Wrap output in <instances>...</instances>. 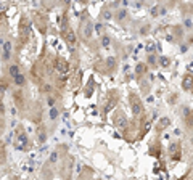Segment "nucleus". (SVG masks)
Masks as SVG:
<instances>
[{"instance_id": "f257e3e1", "label": "nucleus", "mask_w": 193, "mask_h": 180, "mask_svg": "<svg viewBox=\"0 0 193 180\" xmlns=\"http://www.w3.org/2000/svg\"><path fill=\"white\" fill-rule=\"evenodd\" d=\"M77 34H79V37H81L86 43H90V42H92V37H93V21L90 19V16H89L87 13L81 18Z\"/></svg>"}, {"instance_id": "f03ea898", "label": "nucleus", "mask_w": 193, "mask_h": 180, "mask_svg": "<svg viewBox=\"0 0 193 180\" xmlns=\"http://www.w3.org/2000/svg\"><path fill=\"white\" fill-rule=\"evenodd\" d=\"M15 143H16V148L19 151H27V150H31V146H32L29 135H27V132L24 130L23 126H18L15 130Z\"/></svg>"}, {"instance_id": "7ed1b4c3", "label": "nucleus", "mask_w": 193, "mask_h": 180, "mask_svg": "<svg viewBox=\"0 0 193 180\" xmlns=\"http://www.w3.org/2000/svg\"><path fill=\"white\" fill-rule=\"evenodd\" d=\"M129 103H130V109H132V112H134V117L135 119H140V117L145 114V106H143V103H142L139 93L130 92L129 93Z\"/></svg>"}, {"instance_id": "20e7f679", "label": "nucleus", "mask_w": 193, "mask_h": 180, "mask_svg": "<svg viewBox=\"0 0 193 180\" xmlns=\"http://www.w3.org/2000/svg\"><path fill=\"white\" fill-rule=\"evenodd\" d=\"M95 68L98 69L100 72H105V74H113L118 68V60L114 56H110V58H105L101 63L95 64Z\"/></svg>"}, {"instance_id": "39448f33", "label": "nucleus", "mask_w": 193, "mask_h": 180, "mask_svg": "<svg viewBox=\"0 0 193 180\" xmlns=\"http://www.w3.org/2000/svg\"><path fill=\"white\" fill-rule=\"evenodd\" d=\"M13 101L19 108V111H23V112H26L27 108H29V101H27V97H26V93L23 92V90H18V88L15 90L13 92Z\"/></svg>"}, {"instance_id": "423d86ee", "label": "nucleus", "mask_w": 193, "mask_h": 180, "mask_svg": "<svg viewBox=\"0 0 193 180\" xmlns=\"http://www.w3.org/2000/svg\"><path fill=\"white\" fill-rule=\"evenodd\" d=\"M113 124L119 129V130H126L127 126H129V119L126 116V112L122 109H116L113 112Z\"/></svg>"}, {"instance_id": "0eeeda50", "label": "nucleus", "mask_w": 193, "mask_h": 180, "mask_svg": "<svg viewBox=\"0 0 193 180\" xmlns=\"http://www.w3.org/2000/svg\"><path fill=\"white\" fill-rule=\"evenodd\" d=\"M61 36H63V39L66 40V43L69 45V48H74L76 43H77V36L76 32L71 29V27L66 26V22L63 24V27H61Z\"/></svg>"}, {"instance_id": "6e6552de", "label": "nucleus", "mask_w": 193, "mask_h": 180, "mask_svg": "<svg viewBox=\"0 0 193 180\" xmlns=\"http://www.w3.org/2000/svg\"><path fill=\"white\" fill-rule=\"evenodd\" d=\"M11 58H13V43L8 39H5L2 43V60L5 63H10Z\"/></svg>"}, {"instance_id": "1a4fd4ad", "label": "nucleus", "mask_w": 193, "mask_h": 180, "mask_svg": "<svg viewBox=\"0 0 193 180\" xmlns=\"http://www.w3.org/2000/svg\"><path fill=\"white\" fill-rule=\"evenodd\" d=\"M129 11L126 8H122V7H119L114 13H113V19H114L116 22H119V24H124V22H127L129 21Z\"/></svg>"}, {"instance_id": "9d476101", "label": "nucleus", "mask_w": 193, "mask_h": 180, "mask_svg": "<svg viewBox=\"0 0 193 180\" xmlns=\"http://www.w3.org/2000/svg\"><path fill=\"white\" fill-rule=\"evenodd\" d=\"M34 24L39 27L40 32H45L47 31V16L42 15V13H36L34 15Z\"/></svg>"}, {"instance_id": "9b49d317", "label": "nucleus", "mask_w": 193, "mask_h": 180, "mask_svg": "<svg viewBox=\"0 0 193 180\" xmlns=\"http://www.w3.org/2000/svg\"><path fill=\"white\" fill-rule=\"evenodd\" d=\"M11 82H13V85L18 90H23L27 85V76L24 74V72H19L18 76H15L13 79H11Z\"/></svg>"}, {"instance_id": "f8f14e48", "label": "nucleus", "mask_w": 193, "mask_h": 180, "mask_svg": "<svg viewBox=\"0 0 193 180\" xmlns=\"http://www.w3.org/2000/svg\"><path fill=\"white\" fill-rule=\"evenodd\" d=\"M146 72H148V66H146L145 63H137V66H135V71H134V74H135V77H137L139 81H142V79L145 77Z\"/></svg>"}, {"instance_id": "ddd939ff", "label": "nucleus", "mask_w": 193, "mask_h": 180, "mask_svg": "<svg viewBox=\"0 0 193 180\" xmlns=\"http://www.w3.org/2000/svg\"><path fill=\"white\" fill-rule=\"evenodd\" d=\"M19 72H23L19 63H16V61H15V63H10V64H8V77H10V79H13L15 76H18Z\"/></svg>"}, {"instance_id": "4468645a", "label": "nucleus", "mask_w": 193, "mask_h": 180, "mask_svg": "<svg viewBox=\"0 0 193 180\" xmlns=\"http://www.w3.org/2000/svg\"><path fill=\"white\" fill-rule=\"evenodd\" d=\"M58 161H60V150L55 148L52 153H50V158H48V161H47V166H56V164H58Z\"/></svg>"}, {"instance_id": "2eb2a0df", "label": "nucleus", "mask_w": 193, "mask_h": 180, "mask_svg": "<svg viewBox=\"0 0 193 180\" xmlns=\"http://www.w3.org/2000/svg\"><path fill=\"white\" fill-rule=\"evenodd\" d=\"M45 105L50 108H55V106H58V97H56L55 93H50V95H45Z\"/></svg>"}, {"instance_id": "dca6fc26", "label": "nucleus", "mask_w": 193, "mask_h": 180, "mask_svg": "<svg viewBox=\"0 0 193 180\" xmlns=\"http://www.w3.org/2000/svg\"><path fill=\"white\" fill-rule=\"evenodd\" d=\"M182 90L184 92H191V72L185 74L182 79Z\"/></svg>"}, {"instance_id": "f3484780", "label": "nucleus", "mask_w": 193, "mask_h": 180, "mask_svg": "<svg viewBox=\"0 0 193 180\" xmlns=\"http://www.w3.org/2000/svg\"><path fill=\"white\" fill-rule=\"evenodd\" d=\"M148 68H158V55L156 53H146V63Z\"/></svg>"}, {"instance_id": "a211bd4d", "label": "nucleus", "mask_w": 193, "mask_h": 180, "mask_svg": "<svg viewBox=\"0 0 193 180\" xmlns=\"http://www.w3.org/2000/svg\"><path fill=\"white\" fill-rule=\"evenodd\" d=\"M184 27V31L185 32H191V27H193V21H191V16L190 15H187L184 16V19H182V24H180Z\"/></svg>"}, {"instance_id": "6ab92c4d", "label": "nucleus", "mask_w": 193, "mask_h": 180, "mask_svg": "<svg viewBox=\"0 0 193 180\" xmlns=\"http://www.w3.org/2000/svg\"><path fill=\"white\" fill-rule=\"evenodd\" d=\"M37 137H39V142H45L47 140V127H45V124H40V126L37 127Z\"/></svg>"}, {"instance_id": "aec40b11", "label": "nucleus", "mask_w": 193, "mask_h": 180, "mask_svg": "<svg viewBox=\"0 0 193 180\" xmlns=\"http://www.w3.org/2000/svg\"><path fill=\"white\" fill-rule=\"evenodd\" d=\"M48 121L50 122H56V121H58V117H60V109H58V106H55V108H50L48 109Z\"/></svg>"}, {"instance_id": "412c9836", "label": "nucleus", "mask_w": 193, "mask_h": 180, "mask_svg": "<svg viewBox=\"0 0 193 180\" xmlns=\"http://www.w3.org/2000/svg\"><path fill=\"white\" fill-rule=\"evenodd\" d=\"M113 13H114V11L110 8V5H105L103 10H101V19H103V21H110V19H113Z\"/></svg>"}, {"instance_id": "4be33fe9", "label": "nucleus", "mask_w": 193, "mask_h": 180, "mask_svg": "<svg viewBox=\"0 0 193 180\" xmlns=\"http://www.w3.org/2000/svg\"><path fill=\"white\" fill-rule=\"evenodd\" d=\"M172 36H174V39H180V42H182V39H184V36H185L184 27L180 26V24L174 26V27H172Z\"/></svg>"}, {"instance_id": "5701e85b", "label": "nucleus", "mask_w": 193, "mask_h": 180, "mask_svg": "<svg viewBox=\"0 0 193 180\" xmlns=\"http://www.w3.org/2000/svg\"><path fill=\"white\" fill-rule=\"evenodd\" d=\"M105 32H106V29H105V24H103V22H101V21L93 22V34H96V37L103 36Z\"/></svg>"}, {"instance_id": "b1692460", "label": "nucleus", "mask_w": 193, "mask_h": 180, "mask_svg": "<svg viewBox=\"0 0 193 180\" xmlns=\"http://www.w3.org/2000/svg\"><path fill=\"white\" fill-rule=\"evenodd\" d=\"M171 63H172V60L169 58V56H164V55L158 56V66H161V68H169V66H171Z\"/></svg>"}, {"instance_id": "393cba45", "label": "nucleus", "mask_w": 193, "mask_h": 180, "mask_svg": "<svg viewBox=\"0 0 193 180\" xmlns=\"http://www.w3.org/2000/svg\"><path fill=\"white\" fill-rule=\"evenodd\" d=\"M7 162V146H5V142L0 140V166Z\"/></svg>"}, {"instance_id": "a878e982", "label": "nucleus", "mask_w": 193, "mask_h": 180, "mask_svg": "<svg viewBox=\"0 0 193 180\" xmlns=\"http://www.w3.org/2000/svg\"><path fill=\"white\" fill-rule=\"evenodd\" d=\"M100 45H101L103 48H108V47L111 45V37L108 36L106 32L103 34V36H100Z\"/></svg>"}, {"instance_id": "bb28decb", "label": "nucleus", "mask_w": 193, "mask_h": 180, "mask_svg": "<svg viewBox=\"0 0 193 180\" xmlns=\"http://www.w3.org/2000/svg\"><path fill=\"white\" fill-rule=\"evenodd\" d=\"M150 31H151V24L148 22V24H143V26H142V29H139V34H140V36H148Z\"/></svg>"}, {"instance_id": "cd10ccee", "label": "nucleus", "mask_w": 193, "mask_h": 180, "mask_svg": "<svg viewBox=\"0 0 193 180\" xmlns=\"http://www.w3.org/2000/svg\"><path fill=\"white\" fill-rule=\"evenodd\" d=\"M190 45H191V40H188V42L182 40V43H180V53H187V52H188Z\"/></svg>"}, {"instance_id": "c85d7f7f", "label": "nucleus", "mask_w": 193, "mask_h": 180, "mask_svg": "<svg viewBox=\"0 0 193 180\" xmlns=\"http://www.w3.org/2000/svg\"><path fill=\"white\" fill-rule=\"evenodd\" d=\"M169 126V119L167 117H163V122H160V126H158V130H163L164 127Z\"/></svg>"}, {"instance_id": "c756f323", "label": "nucleus", "mask_w": 193, "mask_h": 180, "mask_svg": "<svg viewBox=\"0 0 193 180\" xmlns=\"http://www.w3.org/2000/svg\"><path fill=\"white\" fill-rule=\"evenodd\" d=\"M95 180H101V178H95Z\"/></svg>"}]
</instances>
